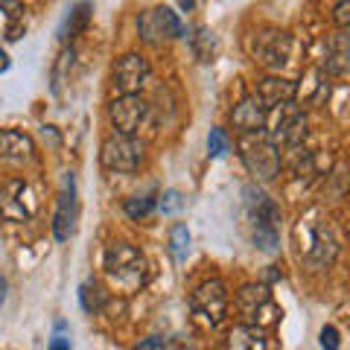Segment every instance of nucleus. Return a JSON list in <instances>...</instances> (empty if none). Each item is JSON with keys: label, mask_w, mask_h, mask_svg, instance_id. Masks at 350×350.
<instances>
[{"label": "nucleus", "mask_w": 350, "mask_h": 350, "mask_svg": "<svg viewBox=\"0 0 350 350\" xmlns=\"http://www.w3.org/2000/svg\"><path fill=\"white\" fill-rule=\"evenodd\" d=\"M103 269L117 286H123L126 292H137L149 278V262L144 257V251L129 245V243H114L105 248Z\"/></svg>", "instance_id": "1"}, {"label": "nucleus", "mask_w": 350, "mask_h": 350, "mask_svg": "<svg viewBox=\"0 0 350 350\" xmlns=\"http://www.w3.org/2000/svg\"><path fill=\"white\" fill-rule=\"evenodd\" d=\"M144 155H146L144 140H137L135 135H126V131H111L100 146L103 167L111 172H123V175L135 172L144 163Z\"/></svg>", "instance_id": "2"}, {"label": "nucleus", "mask_w": 350, "mask_h": 350, "mask_svg": "<svg viewBox=\"0 0 350 350\" xmlns=\"http://www.w3.org/2000/svg\"><path fill=\"white\" fill-rule=\"evenodd\" d=\"M239 149H243L245 170L254 175L257 181L278 178V172H280V146H275V140L271 137L254 131V135L245 137L243 144H239Z\"/></svg>", "instance_id": "3"}, {"label": "nucleus", "mask_w": 350, "mask_h": 350, "mask_svg": "<svg viewBox=\"0 0 350 350\" xmlns=\"http://www.w3.org/2000/svg\"><path fill=\"white\" fill-rule=\"evenodd\" d=\"M237 306L243 312V319L257 327L275 324L280 319V306L271 301V292L266 283H248V286H243L237 292Z\"/></svg>", "instance_id": "4"}, {"label": "nucleus", "mask_w": 350, "mask_h": 350, "mask_svg": "<svg viewBox=\"0 0 350 350\" xmlns=\"http://www.w3.org/2000/svg\"><path fill=\"white\" fill-rule=\"evenodd\" d=\"M190 306H193V312L199 315V319L211 327H219L225 321V315H228V289H225V283L213 278V280H204L199 289H196L190 295Z\"/></svg>", "instance_id": "5"}, {"label": "nucleus", "mask_w": 350, "mask_h": 350, "mask_svg": "<svg viewBox=\"0 0 350 350\" xmlns=\"http://www.w3.org/2000/svg\"><path fill=\"white\" fill-rule=\"evenodd\" d=\"M137 36H140V41L155 44L158 47V44H163V41L181 38L184 36V24L170 6H155V9H149V12L140 15Z\"/></svg>", "instance_id": "6"}, {"label": "nucleus", "mask_w": 350, "mask_h": 350, "mask_svg": "<svg viewBox=\"0 0 350 350\" xmlns=\"http://www.w3.org/2000/svg\"><path fill=\"white\" fill-rule=\"evenodd\" d=\"M251 56L254 62L266 64L271 70H280L292 56V38L283 29H262L251 41Z\"/></svg>", "instance_id": "7"}, {"label": "nucleus", "mask_w": 350, "mask_h": 350, "mask_svg": "<svg viewBox=\"0 0 350 350\" xmlns=\"http://www.w3.org/2000/svg\"><path fill=\"white\" fill-rule=\"evenodd\" d=\"M32 213H36V202H32L27 181L9 178L0 184V216L9 222H27Z\"/></svg>", "instance_id": "8"}, {"label": "nucleus", "mask_w": 350, "mask_h": 350, "mask_svg": "<svg viewBox=\"0 0 350 350\" xmlns=\"http://www.w3.org/2000/svg\"><path fill=\"white\" fill-rule=\"evenodd\" d=\"M149 79V62L140 56V53H129L123 56L114 70H111V91L120 94H140V88Z\"/></svg>", "instance_id": "9"}, {"label": "nucleus", "mask_w": 350, "mask_h": 350, "mask_svg": "<svg viewBox=\"0 0 350 350\" xmlns=\"http://www.w3.org/2000/svg\"><path fill=\"white\" fill-rule=\"evenodd\" d=\"M149 111L146 100L140 94H120L108 105V120H111L114 131H126V135H135L144 123V117Z\"/></svg>", "instance_id": "10"}, {"label": "nucleus", "mask_w": 350, "mask_h": 350, "mask_svg": "<svg viewBox=\"0 0 350 350\" xmlns=\"http://www.w3.org/2000/svg\"><path fill=\"white\" fill-rule=\"evenodd\" d=\"M269 137L275 140V146H286V149H295L304 144L306 137V117L295 108V103H283L278 105V120L271 126Z\"/></svg>", "instance_id": "11"}, {"label": "nucleus", "mask_w": 350, "mask_h": 350, "mask_svg": "<svg viewBox=\"0 0 350 350\" xmlns=\"http://www.w3.org/2000/svg\"><path fill=\"white\" fill-rule=\"evenodd\" d=\"M245 196V211H248V222L251 225H271V228H280V207L275 204V199L260 190L257 184H248L243 190Z\"/></svg>", "instance_id": "12"}, {"label": "nucleus", "mask_w": 350, "mask_h": 350, "mask_svg": "<svg viewBox=\"0 0 350 350\" xmlns=\"http://www.w3.org/2000/svg\"><path fill=\"white\" fill-rule=\"evenodd\" d=\"M338 254V239L333 237L330 228H315L312 231V243L306 248V266L312 271H324L333 266V260Z\"/></svg>", "instance_id": "13"}, {"label": "nucleus", "mask_w": 350, "mask_h": 350, "mask_svg": "<svg viewBox=\"0 0 350 350\" xmlns=\"http://www.w3.org/2000/svg\"><path fill=\"white\" fill-rule=\"evenodd\" d=\"M73 231H76V187H73V175H70L68 187L59 196L56 216H53V237H56L59 243H68Z\"/></svg>", "instance_id": "14"}, {"label": "nucleus", "mask_w": 350, "mask_h": 350, "mask_svg": "<svg viewBox=\"0 0 350 350\" xmlns=\"http://www.w3.org/2000/svg\"><path fill=\"white\" fill-rule=\"evenodd\" d=\"M254 96L271 111V108H278L283 103H295V96H298V82L280 79V76H266V79L257 82Z\"/></svg>", "instance_id": "15"}, {"label": "nucleus", "mask_w": 350, "mask_h": 350, "mask_svg": "<svg viewBox=\"0 0 350 350\" xmlns=\"http://www.w3.org/2000/svg\"><path fill=\"white\" fill-rule=\"evenodd\" d=\"M231 123L234 129L245 131V135H254V131H262L269 123V108L262 105L257 96H245L243 103H237V108L231 111Z\"/></svg>", "instance_id": "16"}, {"label": "nucleus", "mask_w": 350, "mask_h": 350, "mask_svg": "<svg viewBox=\"0 0 350 350\" xmlns=\"http://www.w3.org/2000/svg\"><path fill=\"white\" fill-rule=\"evenodd\" d=\"M32 152H36V144L29 135L15 129H0V158L3 161H29Z\"/></svg>", "instance_id": "17"}, {"label": "nucleus", "mask_w": 350, "mask_h": 350, "mask_svg": "<svg viewBox=\"0 0 350 350\" xmlns=\"http://www.w3.org/2000/svg\"><path fill=\"white\" fill-rule=\"evenodd\" d=\"M350 68V38H347V29H338L330 47H327V70L333 76H345Z\"/></svg>", "instance_id": "18"}, {"label": "nucleus", "mask_w": 350, "mask_h": 350, "mask_svg": "<svg viewBox=\"0 0 350 350\" xmlns=\"http://www.w3.org/2000/svg\"><path fill=\"white\" fill-rule=\"evenodd\" d=\"M228 347L231 350H262V347H269V342L257 330V324L245 321V324H239L231 330V336H228Z\"/></svg>", "instance_id": "19"}, {"label": "nucleus", "mask_w": 350, "mask_h": 350, "mask_svg": "<svg viewBox=\"0 0 350 350\" xmlns=\"http://www.w3.org/2000/svg\"><path fill=\"white\" fill-rule=\"evenodd\" d=\"M91 15H94V3H91V0H82V3H76V6L70 9L68 21H64L62 38H76V36H82V32L88 29V24H91Z\"/></svg>", "instance_id": "20"}, {"label": "nucleus", "mask_w": 350, "mask_h": 350, "mask_svg": "<svg viewBox=\"0 0 350 350\" xmlns=\"http://www.w3.org/2000/svg\"><path fill=\"white\" fill-rule=\"evenodd\" d=\"M79 304L88 315H100L105 306H108V292L96 283H82L79 286Z\"/></svg>", "instance_id": "21"}, {"label": "nucleus", "mask_w": 350, "mask_h": 350, "mask_svg": "<svg viewBox=\"0 0 350 350\" xmlns=\"http://www.w3.org/2000/svg\"><path fill=\"white\" fill-rule=\"evenodd\" d=\"M190 44H193V53H196V59L199 62H213L216 56V38H213V32L207 29V27H196V36H190Z\"/></svg>", "instance_id": "22"}, {"label": "nucleus", "mask_w": 350, "mask_h": 350, "mask_svg": "<svg viewBox=\"0 0 350 350\" xmlns=\"http://www.w3.org/2000/svg\"><path fill=\"white\" fill-rule=\"evenodd\" d=\"M251 243H254L260 251H266V254H278V251H280L278 228H271V225H251Z\"/></svg>", "instance_id": "23"}, {"label": "nucleus", "mask_w": 350, "mask_h": 350, "mask_svg": "<svg viewBox=\"0 0 350 350\" xmlns=\"http://www.w3.org/2000/svg\"><path fill=\"white\" fill-rule=\"evenodd\" d=\"M170 251H172L175 260H187V254H190V231H187V225H184V222L172 225V231H170Z\"/></svg>", "instance_id": "24"}, {"label": "nucleus", "mask_w": 350, "mask_h": 350, "mask_svg": "<svg viewBox=\"0 0 350 350\" xmlns=\"http://www.w3.org/2000/svg\"><path fill=\"white\" fill-rule=\"evenodd\" d=\"M155 204H158L155 196H131V199H126L123 211L131 219H144V216H149L152 211H155Z\"/></svg>", "instance_id": "25"}, {"label": "nucleus", "mask_w": 350, "mask_h": 350, "mask_svg": "<svg viewBox=\"0 0 350 350\" xmlns=\"http://www.w3.org/2000/svg\"><path fill=\"white\" fill-rule=\"evenodd\" d=\"M228 149H231V140H228L225 129H211V135H207V152H211V158H222Z\"/></svg>", "instance_id": "26"}, {"label": "nucleus", "mask_w": 350, "mask_h": 350, "mask_svg": "<svg viewBox=\"0 0 350 350\" xmlns=\"http://www.w3.org/2000/svg\"><path fill=\"white\" fill-rule=\"evenodd\" d=\"M0 12L9 18V24H15V21H24L27 6L21 0H0Z\"/></svg>", "instance_id": "27"}, {"label": "nucleus", "mask_w": 350, "mask_h": 350, "mask_svg": "<svg viewBox=\"0 0 350 350\" xmlns=\"http://www.w3.org/2000/svg\"><path fill=\"white\" fill-rule=\"evenodd\" d=\"M158 207H161L163 213H178L181 207H184V199H181V193H178V190H167V193L161 196Z\"/></svg>", "instance_id": "28"}, {"label": "nucleus", "mask_w": 350, "mask_h": 350, "mask_svg": "<svg viewBox=\"0 0 350 350\" xmlns=\"http://www.w3.org/2000/svg\"><path fill=\"white\" fill-rule=\"evenodd\" d=\"M333 21L338 29H347L350 27V0H338L336 9H333Z\"/></svg>", "instance_id": "29"}, {"label": "nucleus", "mask_w": 350, "mask_h": 350, "mask_svg": "<svg viewBox=\"0 0 350 350\" xmlns=\"http://www.w3.org/2000/svg\"><path fill=\"white\" fill-rule=\"evenodd\" d=\"M321 347H330V350H338V345H342V338H338V330L336 327H324L321 330Z\"/></svg>", "instance_id": "30"}, {"label": "nucleus", "mask_w": 350, "mask_h": 350, "mask_svg": "<svg viewBox=\"0 0 350 350\" xmlns=\"http://www.w3.org/2000/svg\"><path fill=\"white\" fill-rule=\"evenodd\" d=\"M170 342L163 336H149V338H144V342L137 345V350H146V347H167Z\"/></svg>", "instance_id": "31"}, {"label": "nucleus", "mask_w": 350, "mask_h": 350, "mask_svg": "<svg viewBox=\"0 0 350 350\" xmlns=\"http://www.w3.org/2000/svg\"><path fill=\"white\" fill-rule=\"evenodd\" d=\"M50 347H53V350H68V347H70V342H68V338H62V336H59V338H53V342H50Z\"/></svg>", "instance_id": "32"}, {"label": "nucleus", "mask_w": 350, "mask_h": 350, "mask_svg": "<svg viewBox=\"0 0 350 350\" xmlns=\"http://www.w3.org/2000/svg\"><path fill=\"white\" fill-rule=\"evenodd\" d=\"M6 292H9V286H6V280H3V278H0V306H3V304H6Z\"/></svg>", "instance_id": "33"}, {"label": "nucleus", "mask_w": 350, "mask_h": 350, "mask_svg": "<svg viewBox=\"0 0 350 350\" xmlns=\"http://www.w3.org/2000/svg\"><path fill=\"white\" fill-rule=\"evenodd\" d=\"M3 70H9V56L0 50V73H3Z\"/></svg>", "instance_id": "34"}, {"label": "nucleus", "mask_w": 350, "mask_h": 350, "mask_svg": "<svg viewBox=\"0 0 350 350\" xmlns=\"http://www.w3.org/2000/svg\"><path fill=\"white\" fill-rule=\"evenodd\" d=\"M196 6V0H181V9H193Z\"/></svg>", "instance_id": "35"}]
</instances>
